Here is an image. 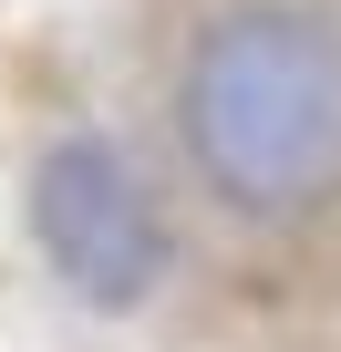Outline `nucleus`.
I'll return each mask as SVG.
<instances>
[{
    "mask_svg": "<svg viewBox=\"0 0 341 352\" xmlns=\"http://www.w3.org/2000/svg\"><path fill=\"white\" fill-rule=\"evenodd\" d=\"M187 166L238 218H300L341 187V32L290 0L207 21L176 73Z\"/></svg>",
    "mask_w": 341,
    "mask_h": 352,
    "instance_id": "nucleus-1",
    "label": "nucleus"
},
{
    "mask_svg": "<svg viewBox=\"0 0 341 352\" xmlns=\"http://www.w3.org/2000/svg\"><path fill=\"white\" fill-rule=\"evenodd\" d=\"M32 249L83 311H145L176 270V228H165L145 166L114 135H52L32 166Z\"/></svg>",
    "mask_w": 341,
    "mask_h": 352,
    "instance_id": "nucleus-2",
    "label": "nucleus"
}]
</instances>
